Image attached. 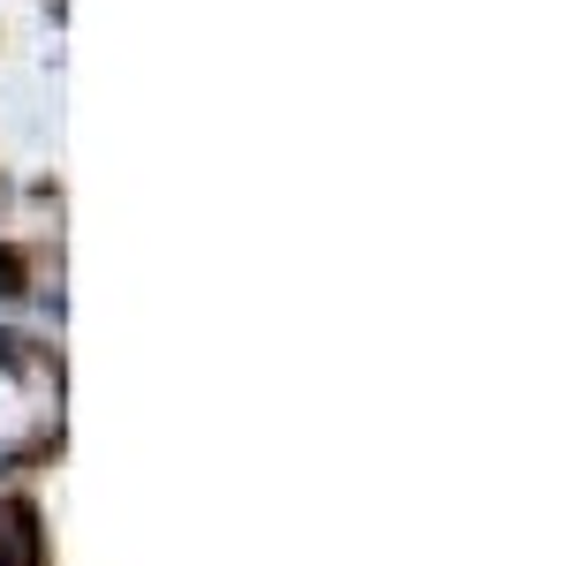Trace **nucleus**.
I'll use <instances>...</instances> for the list:
<instances>
[{
    "label": "nucleus",
    "mask_w": 566,
    "mask_h": 566,
    "mask_svg": "<svg viewBox=\"0 0 566 566\" xmlns=\"http://www.w3.org/2000/svg\"><path fill=\"white\" fill-rule=\"evenodd\" d=\"M0 566H45V528L31 499H0Z\"/></svg>",
    "instance_id": "obj_1"
},
{
    "label": "nucleus",
    "mask_w": 566,
    "mask_h": 566,
    "mask_svg": "<svg viewBox=\"0 0 566 566\" xmlns=\"http://www.w3.org/2000/svg\"><path fill=\"white\" fill-rule=\"evenodd\" d=\"M0 295H23V258L15 250H0Z\"/></svg>",
    "instance_id": "obj_2"
}]
</instances>
